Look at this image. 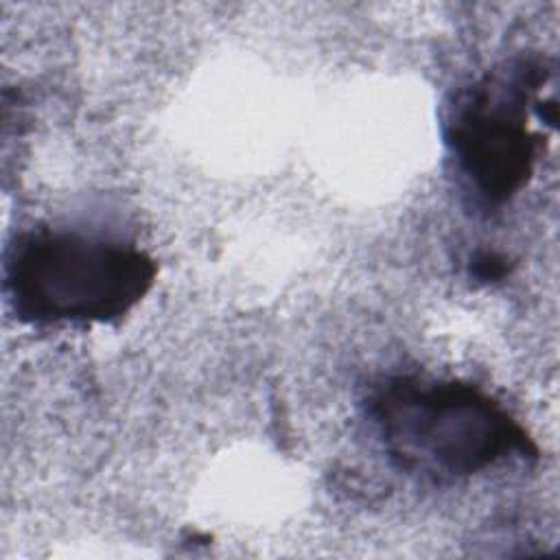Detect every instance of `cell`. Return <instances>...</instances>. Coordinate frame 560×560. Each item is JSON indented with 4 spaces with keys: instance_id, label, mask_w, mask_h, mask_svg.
I'll list each match as a JSON object with an SVG mask.
<instances>
[{
    "instance_id": "cell-2",
    "label": "cell",
    "mask_w": 560,
    "mask_h": 560,
    "mask_svg": "<svg viewBox=\"0 0 560 560\" xmlns=\"http://www.w3.org/2000/svg\"><path fill=\"white\" fill-rule=\"evenodd\" d=\"M155 260L118 241L79 232H33L7 262V293L22 322L109 324L153 287Z\"/></svg>"
},
{
    "instance_id": "cell-3",
    "label": "cell",
    "mask_w": 560,
    "mask_h": 560,
    "mask_svg": "<svg viewBox=\"0 0 560 560\" xmlns=\"http://www.w3.org/2000/svg\"><path fill=\"white\" fill-rule=\"evenodd\" d=\"M540 68L523 63L510 81L488 79L455 109L446 140L475 192L492 206L510 201L532 177L536 138L523 105L540 85Z\"/></svg>"
},
{
    "instance_id": "cell-1",
    "label": "cell",
    "mask_w": 560,
    "mask_h": 560,
    "mask_svg": "<svg viewBox=\"0 0 560 560\" xmlns=\"http://www.w3.org/2000/svg\"><path fill=\"white\" fill-rule=\"evenodd\" d=\"M392 459L438 479L481 472L510 455H536V446L508 409L464 381L396 376L370 400Z\"/></svg>"
},
{
    "instance_id": "cell-4",
    "label": "cell",
    "mask_w": 560,
    "mask_h": 560,
    "mask_svg": "<svg viewBox=\"0 0 560 560\" xmlns=\"http://www.w3.org/2000/svg\"><path fill=\"white\" fill-rule=\"evenodd\" d=\"M470 271L475 278L488 282V280L503 278L508 271V265H505V258L499 256L497 252H479L470 262Z\"/></svg>"
}]
</instances>
